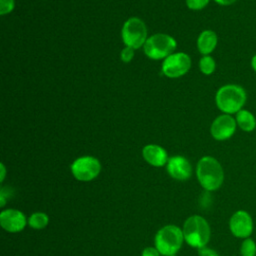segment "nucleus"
<instances>
[{
  "instance_id": "nucleus-7",
  "label": "nucleus",
  "mask_w": 256,
  "mask_h": 256,
  "mask_svg": "<svg viewBox=\"0 0 256 256\" xmlns=\"http://www.w3.org/2000/svg\"><path fill=\"white\" fill-rule=\"evenodd\" d=\"M101 171V164L99 160L92 156H82L74 160L71 165V172L73 176L83 182L95 179Z\"/></svg>"
},
{
  "instance_id": "nucleus-4",
  "label": "nucleus",
  "mask_w": 256,
  "mask_h": 256,
  "mask_svg": "<svg viewBox=\"0 0 256 256\" xmlns=\"http://www.w3.org/2000/svg\"><path fill=\"white\" fill-rule=\"evenodd\" d=\"M184 235L178 226H163L155 235V247L163 256H175L182 247Z\"/></svg>"
},
{
  "instance_id": "nucleus-13",
  "label": "nucleus",
  "mask_w": 256,
  "mask_h": 256,
  "mask_svg": "<svg viewBox=\"0 0 256 256\" xmlns=\"http://www.w3.org/2000/svg\"><path fill=\"white\" fill-rule=\"evenodd\" d=\"M143 158L154 167H162L168 162V155L164 148L156 144L146 145L142 150Z\"/></svg>"
},
{
  "instance_id": "nucleus-6",
  "label": "nucleus",
  "mask_w": 256,
  "mask_h": 256,
  "mask_svg": "<svg viewBox=\"0 0 256 256\" xmlns=\"http://www.w3.org/2000/svg\"><path fill=\"white\" fill-rule=\"evenodd\" d=\"M121 35L126 46L134 49L140 48L141 46H144L147 40L146 25L137 17L129 18L122 27Z\"/></svg>"
},
{
  "instance_id": "nucleus-26",
  "label": "nucleus",
  "mask_w": 256,
  "mask_h": 256,
  "mask_svg": "<svg viewBox=\"0 0 256 256\" xmlns=\"http://www.w3.org/2000/svg\"><path fill=\"white\" fill-rule=\"evenodd\" d=\"M250 64H251V68L256 72V54L253 55V57L251 58Z\"/></svg>"
},
{
  "instance_id": "nucleus-11",
  "label": "nucleus",
  "mask_w": 256,
  "mask_h": 256,
  "mask_svg": "<svg viewBox=\"0 0 256 256\" xmlns=\"http://www.w3.org/2000/svg\"><path fill=\"white\" fill-rule=\"evenodd\" d=\"M1 227L10 233H17L22 231L27 220L25 215L17 209H5L0 213Z\"/></svg>"
},
{
  "instance_id": "nucleus-1",
  "label": "nucleus",
  "mask_w": 256,
  "mask_h": 256,
  "mask_svg": "<svg viewBox=\"0 0 256 256\" xmlns=\"http://www.w3.org/2000/svg\"><path fill=\"white\" fill-rule=\"evenodd\" d=\"M198 182L206 191L218 190L224 181V170L220 162L212 156L202 157L196 166Z\"/></svg>"
},
{
  "instance_id": "nucleus-10",
  "label": "nucleus",
  "mask_w": 256,
  "mask_h": 256,
  "mask_svg": "<svg viewBox=\"0 0 256 256\" xmlns=\"http://www.w3.org/2000/svg\"><path fill=\"white\" fill-rule=\"evenodd\" d=\"M254 224L252 216L244 210H238L229 219L230 232L237 238H248L253 232Z\"/></svg>"
},
{
  "instance_id": "nucleus-8",
  "label": "nucleus",
  "mask_w": 256,
  "mask_h": 256,
  "mask_svg": "<svg viewBox=\"0 0 256 256\" xmlns=\"http://www.w3.org/2000/svg\"><path fill=\"white\" fill-rule=\"evenodd\" d=\"M191 67L189 55L179 52L173 53L164 59L162 63V72L169 78H178L186 74Z\"/></svg>"
},
{
  "instance_id": "nucleus-25",
  "label": "nucleus",
  "mask_w": 256,
  "mask_h": 256,
  "mask_svg": "<svg viewBox=\"0 0 256 256\" xmlns=\"http://www.w3.org/2000/svg\"><path fill=\"white\" fill-rule=\"evenodd\" d=\"M0 169H1V176H0V181L3 182L4 181V178H5V174H6V169H5V166L3 163H1L0 165Z\"/></svg>"
},
{
  "instance_id": "nucleus-23",
  "label": "nucleus",
  "mask_w": 256,
  "mask_h": 256,
  "mask_svg": "<svg viewBox=\"0 0 256 256\" xmlns=\"http://www.w3.org/2000/svg\"><path fill=\"white\" fill-rule=\"evenodd\" d=\"M160 255L161 254L156 247H146L141 253V256H160Z\"/></svg>"
},
{
  "instance_id": "nucleus-12",
  "label": "nucleus",
  "mask_w": 256,
  "mask_h": 256,
  "mask_svg": "<svg viewBox=\"0 0 256 256\" xmlns=\"http://www.w3.org/2000/svg\"><path fill=\"white\" fill-rule=\"evenodd\" d=\"M166 169L172 178L179 181H185L189 179L192 174V167L190 162L180 155L169 158L166 164Z\"/></svg>"
},
{
  "instance_id": "nucleus-5",
  "label": "nucleus",
  "mask_w": 256,
  "mask_h": 256,
  "mask_svg": "<svg viewBox=\"0 0 256 256\" xmlns=\"http://www.w3.org/2000/svg\"><path fill=\"white\" fill-rule=\"evenodd\" d=\"M176 40L170 35L158 33L147 38L144 44V53L153 60L165 59L176 49Z\"/></svg>"
},
{
  "instance_id": "nucleus-15",
  "label": "nucleus",
  "mask_w": 256,
  "mask_h": 256,
  "mask_svg": "<svg viewBox=\"0 0 256 256\" xmlns=\"http://www.w3.org/2000/svg\"><path fill=\"white\" fill-rule=\"evenodd\" d=\"M235 119L237 126L244 132H252L256 128V118L254 114L247 109H242L237 112Z\"/></svg>"
},
{
  "instance_id": "nucleus-17",
  "label": "nucleus",
  "mask_w": 256,
  "mask_h": 256,
  "mask_svg": "<svg viewBox=\"0 0 256 256\" xmlns=\"http://www.w3.org/2000/svg\"><path fill=\"white\" fill-rule=\"evenodd\" d=\"M200 71L205 75H211L216 69V63L210 55H204L199 62Z\"/></svg>"
},
{
  "instance_id": "nucleus-2",
  "label": "nucleus",
  "mask_w": 256,
  "mask_h": 256,
  "mask_svg": "<svg viewBox=\"0 0 256 256\" xmlns=\"http://www.w3.org/2000/svg\"><path fill=\"white\" fill-rule=\"evenodd\" d=\"M247 100L245 89L238 84H225L215 95V102L220 111L225 114H236L243 109Z\"/></svg>"
},
{
  "instance_id": "nucleus-14",
  "label": "nucleus",
  "mask_w": 256,
  "mask_h": 256,
  "mask_svg": "<svg viewBox=\"0 0 256 256\" xmlns=\"http://www.w3.org/2000/svg\"><path fill=\"white\" fill-rule=\"evenodd\" d=\"M218 43L217 34L212 30H204L197 39V48L203 55H209L214 51Z\"/></svg>"
},
{
  "instance_id": "nucleus-3",
  "label": "nucleus",
  "mask_w": 256,
  "mask_h": 256,
  "mask_svg": "<svg viewBox=\"0 0 256 256\" xmlns=\"http://www.w3.org/2000/svg\"><path fill=\"white\" fill-rule=\"evenodd\" d=\"M184 241L191 247H205L211 237L210 225L205 218L200 215L189 216L183 224Z\"/></svg>"
},
{
  "instance_id": "nucleus-16",
  "label": "nucleus",
  "mask_w": 256,
  "mask_h": 256,
  "mask_svg": "<svg viewBox=\"0 0 256 256\" xmlns=\"http://www.w3.org/2000/svg\"><path fill=\"white\" fill-rule=\"evenodd\" d=\"M49 223V217L44 212H35L28 218V225L33 229H43Z\"/></svg>"
},
{
  "instance_id": "nucleus-9",
  "label": "nucleus",
  "mask_w": 256,
  "mask_h": 256,
  "mask_svg": "<svg viewBox=\"0 0 256 256\" xmlns=\"http://www.w3.org/2000/svg\"><path fill=\"white\" fill-rule=\"evenodd\" d=\"M236 128V119L230 114L223 113L213 120L210 127V133L215 140L224 141L234 135Z\"/></svg>"
},
{
  "instance_id": "nucleus-22",
  "label": "nucleus",
  "mask_w": 256,
  "mask_h": 256,
  "mask_svg": "<svg viewBox=\"0 0 256 256\" xmlns=\"http://www.w3.org/2000/svg\"><path fill=\"white\" fill-rule=\"evenodd\" d=\"M198 256H219V254L214 249L205 246L198 249Z\"/></svg>"
},
{
  "instance_id": "nucleus-21",
  "label": "nucleus",
  "mask_w": 256,
  "mask_h": 256,
  "mask_svg": "<svg viewBox=\"0 0 256 256\" xmlns=\"http://www.w3.org/2000/svg\"><path fill=\"white\" fill-rule=\"evenodd\" d=\"M134 57V48L126 46L125 48H123L122 52H121V59L123 62L128 63L130 62Z\"/></svg>"
},
{
  "instance_id": "nucleus-19",
  "label": "nucleus",
  "mask_w": 256,
  "mask_h": 256,
  "mask_svg": "<svg viewBox=\"0 0 256 256\" xmlns=\"http://www.w3.org/2000/svg\"><path fill=\"white\" fill-rule=\"evenodd\" d=\"M210 0H186V4L189 9L200 10L207 6Z\"/></svg>"
},
{
  "instance_id": "nucleus-18",
  "label": "nucleus",
  "mask_w": 256,
  "mask_h": 256,
  "mask_svg": "<svg viewBox=\"0 0 256 256\" xmlns=\"http://www.w3.org/2000/svg\"><path fill=\"white\" fill-rule=\"evenodd\" d=\"M241 256H256V243L251 238L243 239L240 246Z\"/></svg>"
},
{
  "instance_id": "nucleus-20",
  "label": "nucleus",
  "mask_w": 256,
  "mask_h": 256,
  "mask_svg": "<svg viewBox=\"0 0 256 256\" xmlns=\"http://www.w3.org/2000/svg\"><path fill=\"white\" fill-rule=\"evenodd\" d=\"M14 9V0H0V14L5 15Z\"/></svg>"
},
{
  "instance_id": "nucleus-24",
  "label": "nucleus",
  "mask_w": 256,
  "mask_h": 256,
  "mask_svg": "<svg viewBox=\"0 0 256 256\" xmlns=\"http://www.w3.org/2000/svg\"><path fill=\"white\" fill-rule=\"evenodd\" d=\"M217 4L221 5V6H229L234 4L237 0H214Z\"/></svg>"
}]
</instances>
